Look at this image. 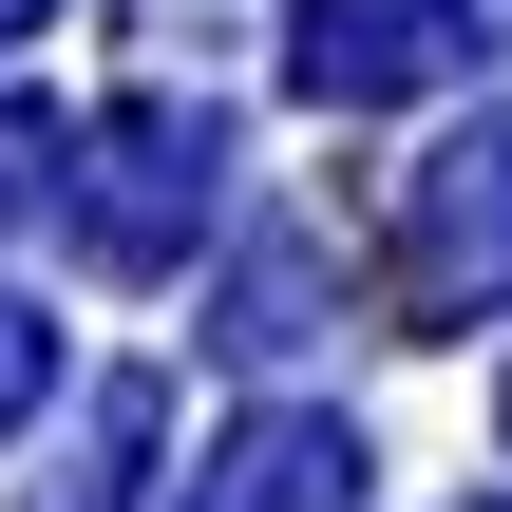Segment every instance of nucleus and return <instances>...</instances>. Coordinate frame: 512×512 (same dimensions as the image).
I'll return each mask as SVG.
<instances>
[{
	"instance_id": "nucleus-1",
	"label": "nucleus",
	"mask_w": 512,
	"mask_h": 512,
	"mask_svg": "<svg viewBox=\"0 0 512 512\" xmlns=\"http://www.w3.org/2000/svg\"><path fill=\"white\" fill-rule=\"evenodd\" d=\"M399 304L418 323H494L512 304V114L418 152V190H399Z\"/></svg>"
},
{
	"instance_id": "nucleus-5",
	"label": "nucleus",
	"mask_w": 512,
	"mask_h": 512,
	"mask_svg": "<svg viewBox=\"0 0 512 512\" xmlns=\"http://www.w3.org/2000/svg\"><path fill=\"white\" fill-rule=\"evenodd\" d=\"M133 475H152V380H95V399H76V456L19 512H133Z\"/></svg>"
},
{
	"instance_id": "nucleus-6",
	"label": "nucleus",
	"mask_w": 512,
	"mask_h": 512,
	"mask_svg": "<svg viewBox=\"0 0 512 512\" xmlns=\"http://www.w3.org/2000/svg\"><path fill=\"white\" fill-rule=\"evenodd\" d=\"M304 323H323V247H304V228H266V247H247V285H228V323H209V342H228V361H285V342H304Z\"/></svg>"
},
{
	"instance_id": "nucleus-9",
	"label": "nucleus",
	"mask_w": 512,
	"mask_h": 512,
	"mask_svg": "<svg viewBox=\"0 0 512 512\" xmlns=\"http://www.w3.org/2000/svg\"><path fill=\"white\" fill-rule=\"evenodd\" d=\"M19 19H38V0H0V38H19Z\"/></svg>"
},
{
	"instance_id": "nucleus-2",
	"label": "nucleus",
	"mask_w": 512,
	"mask_h": 512,
	"mask_svg": "<svg viewBox=\"0 0 512 512\" xmlns=\"http://www.w3.org/2000/svg\"><path fill=\"white\" fill-rule=\"evenodd\" d=\"M209 190H228V133H209L190 95H133V114L95 133V190H76V247H95V266H171V247L209 228Z\"/></svg>"
},
{
	"instance_id": "nucleus-8",
	"label": "nucleus",
	"mask_w": 512,
	"mask_h": 512,
	"mask_svg": "<svg viewBox=\"0 0 512 512\" xmlns=\"http://www.w3.org/2000/svg\"><path fill=\"white\" fill-rule=\"evenodd\" d=\"M38 380H57V342H38V323H19V304H0V418H19V399H38Z\"/></svg>"
},
{
	"instance_id": "nucleus-4",
	"label": "nucleus",
	"mask_w": 512,
	"mask_h": 512,
	"mask_svg": "<svg viewBox=\"0 0 512 512\" xmlns=\"http://www.w3.org/2000/svg\"><path fill=\"white\" fill-rule=\"evenodd\" d=\"M361 494H380L361 418H304V399H266V418L190 475V512H361Z\"/></svg>"
},
{
	"instance_id": "nucleus-11",
	"label": "nucleus",
	"mask_w": 512,
	"mask_h": 512,
	"mask_svg": "<svg viewBox=\"0 0 512 512\" xmlns=\"http://www.w3.org/2000/svg\"><path fill=\"white\" fill-rule=\"evenodd\" d=\"M475 512H494V494H475Z\"/></svg>"
},
{
	"instance_id": "nucleus-7",
	"label": "nucleus",
	"mask_w": 512,
	"mask_h": 512,
	"mask_svg": "<svg viewBox=\"0 0 512 512\" xmlns=\"http://www.w3.org/2000/svg\"><path fill=\"white\" fill-rule=\"evenodd\" d=\"M57 152H76V133H57V114H0V228H19V209H38V190H57Z\"/></svg>"
},
{
	"instance_id": "nucleus-10",
	"label": "nucleus",
	"mask_w": 512,
	"mask_h": 512,
	"mask_svg": "<svg viewBox=\"0 0 512 512\" xmlns=\"http://www.w3.org/2000/svg\"><path fill=\"white\" fill-rule=\"evenodd\" d=\"M494 418H512V399H494Z\"/></svg>"
},
{
	"instance_id": "nucleus-3",
	"label": "nucleus",
	"mask_w": 512,
	"mask_h": 512,
	"mask_svg": "<svg viewBox=\"0 0 512 512\" xmlns=\"http://www.w3.org/2000/svg\"><path fill=\"white\" fill-rule=\"evenodd\" d=\"M494 19L475 0H304L285 19V76L323 95V114H380V95H418V76H456Z\"/></svg>"
}]
</instances>
